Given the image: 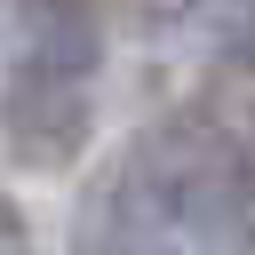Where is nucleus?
<instances>
[{
  "label": "nucleus",
  "instance_id": "obj_1",
  "mask_svg": "<svg viewBox=\"0 0 255 255\" xmlns=\"http://www.w3.org/2000/svg\"><path fill=\"white\" fill-rule=\"evenodd\" d=\"M8 64L0 80H64V88H88L96 64H104V16L88 0H16L8 24Z\"/></svg>",
  "mask_w": 255,
  "mask_h": 255
},
{
  "label": "nucleus",
  "instance_id": "obj_2",
  "mask_svg": "<svg viewBox=\"0 0 255 255\" xmlns=\"http://www.w3.org/2000/svg\"><path fill=\"white\" fill-rule=\"evenodd\" d=\"M88 88H64V80H0V151L24 167V175H64L80 151H88Z\"/></svg>",
  "mask_w": 255,
  "mask_h": 255
},
{
  "label": "nucleus",
  "instance_id": "obj_3",
  "mask_svg": "<svg viewBox=\"0 0 255 255\" xmlns=\"http://www.w3.org/2000/svg\"><path fill=\"white\" fill-rule=\"evenodd\" d=\"M183 120L255 183V64H223V72L183 104Z\"/></svg>",
  "mask_w": 255,
  "mask_h": 255
},
{
  "label": "nucleus",
  "instance_id": "obj_4",
  "mask_svg": "<svg viewBox=\"0 0 255 255\" xmlns=\"http://www.w3.org/2000/svg\"><path fill=\"white\" fill-rule=\"evenodd\" d=\"M223 48H231V64H255V0H239V16L223 24Z\"/></svg>",
  "mask_w": 255,
  "mask_h": 255
},
{
  "label": "nucleus",
  "instance_id": "obj_5",
  "mask_svg": "<svg viewBox=\"0 0 255 255\" xmlns=\"http://www.w3.org/2000/svg\"><path fill=\"white\" fill-rule=\"evenodd\" d=\"M159 8H167V16H183V8H199V0H159Z\"/></svg>",
  "mask_w": 255,
  "mask_h": 255
},
{
  "label": "nucleus",
  "instance_id": "obj_6",
  "mask_svg": "<svg viewBox=\"0 0 255 255\" xmlns=\"http://www.w3.org/2000/svg\"><path fill=\"white\" fill-rule=\"evenodd\" d=\"M135 255H175V247H135Z\"/></svg>",
  "mask_w": 255,
  "mask_h": 255
},
{
  "label": "nucleus",
  "instance_id": "obj_7",
  "mask_svg": "<svg viewBox=\"0 0 255 255\" xmlns=\"http://www.w3.org/2000/svg\"><path fill=\"white\" fill-rule=\"evenodd\" d=\"M0 8H16V0H0Z\"/></svg>",
  "mask_w": 255,
  "mask_h": 255
}]
</instances>
